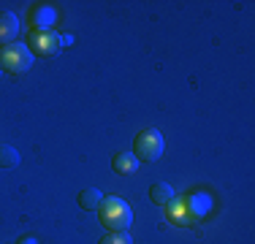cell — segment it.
Here are the masks:
<instances>
[{
  "label": "cell",
  "instance_id": "cell-1",
  "mask_svg": "<svg viewBox=\"0 0 255 244\" xmlns=\"http://www.w3.org/2000/svg\"><path fill=\"white\" fill-rule=\"evenodd\" d=\"M168 220L177 225H193L196 220H201L209 209V198L206 195H187V198H174L166 204Z\"/></svg>",
  "mask_w": 255,
  "mask_h": 244
},
{
  "label": "cell",
  "instance_id": "cell-2",
  "mask_svg": "<svg viewBox=\"0 0 255 244\" xmlns=\"http://www.w3.org/2000/svg\"><path fill=\"white\" fill-rule=\"evenodd\" d=\"M98 217L109 231H128L133 225V209L117 195H109V198L103 195L98 206Z\"/></svg>",
  "mask_w": 255,
  "mask_h": 244
},
{
  "label": "cell",
  "instance_id": "cell-3",
  "mask_svg": "<svg viewBox=\"0 0 255 244\" xmlns=\"http://www.w3.org/2000/svg\"><path fill=\"white\" fill-rule=\"evenodd\" d=\"M33 65V52L27 49V44H8L0 49V68L8 73H25Z\"/></svg>",
  "mask_w": 255,
  "mask_h": 244
},
{
  "label": "cell",
  "instance_id": "cell-4",
  "mask_svg": "<svg viewBox=\"0 0 255 244\" xmlns=\"http://www.w3.org/2000/svg\"><path fill=\"white\" fill-rule=\"evenodd\" d=\"M163 136L160 130H155V127H149V130H141L136 136V141H133V155L138 157V160H149L155 163L157 157L163 155Z\"/></svg>",
  "mask_w": 255,
  "mask_h": 244
},
{
  "label": "cell",
  "instance_id": "cell-5",
  "mask_svg": "<svg viewBox=\"0 0 255 244\" xmlns=\"http://www.w3.org/2000/svg\"><path fill=\"white\" fill-rule=\"evenodd\" d=\"M63 46V38L52 30H33L27 35V49L33 54H41V57H54Z\"/></svg>",
  "mask_w": 255,
  "mask_h": 244
},
{
  "label": "cell",
  "instance_id": "cell-6",
  "mask_svg": "<svg viewBox=\"0 0 255 244\" xmlns=\"http://www.w3.org/2000/svg\"><path fill=\"white\" fill-rule=\"evenodd\" d=\"M16 35H19V19H16V14L3 11V14H0V44L3 46L14 44Z\"/></svg>",
  "mask_w": 255,
  "mask_h": 244
},
{
  "label": "cell",
  "instance_id": "cell-7",
  "mask_svg": "<svg viewBox=\"0 0 255 244\" xmlns=\"http://www.w3.org/2000/svg\"><path fill=\"white\" fill-rule=\"evenodd\" d=\"M114 171L117 174H136V168H138V157L136 155H130V152H120L117 157H114Z\"/></svg>",
  "mask_w": 255,
  "mask_h": 244
},
{
  "label": "cell",
  "instance_id": "cell-8",
  "mask_svg": "<svg viewBox=\"0 0 255 244\" xmlns=\"http://www.w3.org/2000/svg\"><path fill=\"white\" fill-rule=\"evenodd\" d=\"M149 198H152L157 206H166L168 201H174V187L166 185V182H155V185L149 187Z\"/></svg>",
  "mask_w": 255,
  "mask_h": 244
},
{
  "label": "cell",
  "instance_id": "cell-9",
  "mask_svg": "<svg viewBox=\"0 0 255 244\" xmlns=\"http://www.w3.org/2000/svg\"><path fill=\"white\" fill-rule=\"evenodd\" d=\"M101 201H103V193L98 190V187H87V190H82L79 193V206L82 209H98L101 206Z\"/></svg>",
  "mask_w": 255,
  "mask_h": 244
},
{
  "label": "cell",
  "instance_id": "cell-10",
  "mask_svg": "<svg viewBox=\"0 0 255 244\" xmlns=\"http://www.w3.org/2000/svg\"><path fill=\"white\" fill-rule=\"evenodd\" d=\"M52 22H54V11L44 8V5H35L33 14H30V24H35V27H49Z\"/></svg>",
  "mask_w": 255,
  "mask_h": 244
},
{
  "label": "cell",
  "instance_id": "cell-11",
  "mask_svg": "<svg viewBox=\"0 0 255 244\" xmlns=\"http://www.w3.org/2000/svg\"><path fill=\"white\" fill-rule=\"evenodd\" d=\"M19 166V152L14 146H0V168H16Z\"/></svg>",
  "mask_w": 255,
  "mask_h": 244
},
{
  "label": "cell",
  "instance_id": "cell-12",
  "mask_svg": "<svg viewBox=\"0 0 255 244\" xmlns=\"http://www.w3.org/2000/svg\"><path fill=\"white\" fill-rule=\"evenodd\" d=\"M101 244H133V239H130V234H125V231H109V234L101 239Z\"/></svg>",
  "mask_w": 255,
  "mask_h": 244
},
{
  "label": "cell",
  "instance_id": "cell-13",
  "mask_svg": "<svg viewBox=\"0 0 255 244\" xmlns=\"http://www.w3.org/2000/svg\"><path fill=\"white\" fill-rule=\"evenodd\" d=\"M22 244H38V242H35L33 236H27V239H22Z\"/></svg>",
  "mask_w": 255,
  "mask_h": 244
},
{
  "label": "cell",
  "instance_id": "cell-14",
  "mask_svg": "<svg viewBox=\"0 0 255 244\" xmlns=\"http://www.w3.org/2000/svg\"><path fill=\"white\" fill-rule=\"evenodd\" d=\"M0 71H3V68H0Z\"/></svg>",
  "mask_w": 255,
  "mask_h": 244
}]
</instances>
